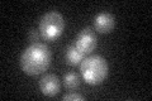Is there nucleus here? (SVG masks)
<instances>
[{"label":"nucleus","instance_id":"1","mask_svg":"<svg viewBox=\"0 0 152 101\" xmlns=\"http://www.w3.org/2000/svg\"><path fill=\"white\" fill-rule=\"evenodd\" d=\"M52 60L50 47L46 43H33L23 51L19 60V65L24 73L37 76L48 70Z\"/></svg>","mask_w":152,"mask_h":101},{"label":"nucleus","instance_id":"2","mask_svg":"<svg viewBox=\"0 0 152 101\" xmlns=\"http://www.w3.org/2000/svg\"><path fill=\"white\" fill-rule=\"evenodd\" d=\"M80 72L85 82L96 86L103 84L104 80L108 77L109 66L105 58L95 54L83 60V62L80 63Z\"/></svg>","mask_w":152,"mask_h":101},{"label":"nucleus","instance_id":"3","mask_svg":"<svg viewBox=\"0 0 152 101\" xmlns=\"http://www.w3.org/2000/svg\"><path fill=\"white\" fill-rule=\"evenodd\" d=\"M65 29V19L58 12H48L46 13L39 20L38 31L41 37L45 41L52 42L57 39L64 33Z\"/></svg>","mask_w":152,"mask_h":101},{"label":"nucleus","instance_id":"4","mask_svg":"<svg viewBox=\"0 0 152 101\" xmlns=\"http://www.w3.org/2000/svg\"><path fill=\"white\" fill-rule=\"evenodd\" d=\"M74 46L84 56L93 53L98 46V38H96L95 32L91 28H84V29H81L75 38Z\"/></svg>","mask_w":152,"mask_h":101},{"label":"nucleus","instance_id":"5","mask_svg":"<svg viewBox=\"0 0 152 101\" xmlns=\"http://www.w3.org/2000/svg\"><path fill=\"white\" fill-rule=\"evenodd\" d=\"M39 90L47 97H55L61 90L60 78L55 73H46L39 80Z\"/></svg>","mask_w":152,"mask_h":101},{"label":"nucleus","instance_id":"6","mask_svg":"<svg viewBox=\"0 0 152 101\" xmlns=\"http://www.w3.org/2000/svg\"><path fill=\"white\" fill-rule=\"evenodd\" d=\"M114 27H115V19L110 13H99L94 18V28L102 34L110 33Z\"/></svg>","mask_w":152,"mask_h":101},{"label":"nucleus","instance_id":"7","mask_svg":"<svg viewBox=\"0 0 152 101\" xmlns=\"http://www.w3.org/2000/svg\"><path fill=\"white\" fill-rule=\"evenodd\" d=\"M85 58V56L76 49V47L74 44H71L67 47L66 49V62L70 66H77L83 62V60Z\"/></svg>","mask_w":152,"mask_h":101},{"label":"nucleus","instance_id":"8","mask_svg":"<svg viewBox=\"0 0 152 101\" xmlns=\"http://www.w3.org/2000/svg\"><path fill=\"white\" fill-rule=\"evenodd\" d=\"M64 85L66 89L74 91L80 87V76L76 72H67L64 75Z\"/></svg>","mask_w":152,"mask_h":101},{"label":"nucleus","instance_id":"9","mask_svg":"<svg viewBox=\"0 0 152 101\" xmlns=\"http://www.w3.org/2000/svg\"><path fill=\"white\" fill-rule=\"evenodd\" d=\"M41 38V33L39 31L34 29V28H31L29 31H28V39H29V42L32 43H38V41H39Z\"/></svg>","mask_w":152,"mask_h":101},{"label":"nucleus","instance_id":"10","mask_svg":"<svg viewBox=\"0 0 152 101\" xmlns=\"http://www.w3.org/2000/svg\"><path fill=\"white\" fill-rule=\"evenodd\" d=\"M62 100L65 101H83L84 100V96L83 95H80L77 92H70V94H65L62 96Z\"/></svg>","mask_w":152,"mask_h":101}]
</instances>
